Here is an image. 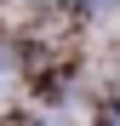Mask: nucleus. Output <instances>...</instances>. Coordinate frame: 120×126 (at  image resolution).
Instances as JSON below:
<instances>
[{
	"label": "nucleus",
	"instance_id": "nucleus-1",
	"mask_svg": "<svg viewBox=\"0 0 120 126\" xmlns=\"http://www.w3.org/2000/svg\"><path fill=\"white\" fill-rule=\"evenodd\" d=\"M17 86H23V52L12 40H0V103H12Z\"/></svg>",
	"mask_w": 120,
	"mask_h": 126
},
{
	"label": "nucleus",
	"instance_id": "nucleus-2",
	"mask_svg": "<svg viewBox=\"0 0 120 126\" xmlns=\"http://www.w3.org/2000/svg\"><path fill=\"white\" fill-rule=\"evenodd\" d=\"M97 12H120V0H97Z\"/></svg>",
	"mask_w": 120,
	"mask_h": 126
}]
</instances>
